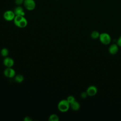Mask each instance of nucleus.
Returning a JSON list of instances; mask_svg holds the SVG:
<instances>
[{
    "label": "nucleus",
    "mask_w": 121,
    "mask_h": 121,
    "mask_svg": "<svg viewBox=\"0 0 121 121\" xmlns=\"http://www.w3.org/2000/svg\"><path fill=\"white\" fill-rule=\"evenodd\" d=\"M116 43L119 46V47H121V35H120V37L117 39Z\"/></svg>",
    "instance_id": "19"
},
{
    "label": "nucleus",
    "mask_w": 121,
    "mask_h": 121,
    "mask_svg": "<svg viewBox=\"0 0 121 121\" xmlns=\"http://www.w3.org/2000/svg\"><path fill=\"white\" fill-rule=\"evenodd\" d=\"M70 108V104L67 99H63L60 100L58 104V110L62 112H67Z\"/></svg>",
    "instance_id": "2"
},
{
    "label": "nucleus",
    "mask_w": 121,
    "mask_h": 121,
    "mask_svg": "<svg viewBox=\"0 0 121 121\" xmlns=\"http://www.w3.org/2000/svg\"><path fill=\"white\" fill-rule=\"evenodd\" d=\"M4 76L8 78H13L16 76L15 70L12 67L6 68L4 70Z\"/></svg>",
    "instance_id": "6"
},
{
    "label": "nucleus",
    "mask_w": 121,
    "mask_h": 121,
    "mask_svg": "<svg viewBox=\"0 0 121 121\" xmlns=\"http://www.w3.org/2000/svg\"><path fill=\"white\" fill-rule=\"evenodd\" d=\"M100 34V33H99V32L98 31H97L96 30H94L91 33L90 36L92 39L95 40V39L99 38Z\"/></svg>",
    "instance_id": "13"
},
{
    "label": "nucleus",
    "mask_w": 121,
    "mask_h": 121,
    "mask_svg": "<svg viewBox=\"0 0 121 121\" xmlns=\"http://www.w3.org/2000/svg\"><path fill=\"white\" fill-rule=\"evenodd\" d=\"M23 5L25 8L29 11L34 10L36 7V3L34 0H24Z\"/></svg>",
    "instance_id": "4"
},
{
    "label": "nucleus",
    "mask_w": 121,
    "mask_h": 121,
    "mask_svg": "<svg viewBox=\"0 0 121 121\" xmlns=\"http://www.w3.org/2000/svg\"><path fill=\"white\" fill-rule=\"evenodd\" d=\"M13 11L16 16H25V12L23 8L20 6H18L17 7H16Z\"/></svg>",
    "instance_id": "10"
},
{
    "label": "nucleus",
    "mask_w": 121,
    "mask_h": 121,
    "mask_svg": "<svg viewBox=\"0 0 121 121\" xmlns=\"http://www.w3.org/2000/svg\"><path fill=\"white\" fill-rule=\"evenodd\" d=\"M88 95L86 93V92H82L81 94H80V97L82 98V99H86V97L88 96Z\"/></svg>",
    "instance_id": "17"
},
{
    "label": "nucleus",
    "mask_w": 121,
    "mask_h": 121,
    "mask_svg": "<svg viewBox=\"0 0 121 121\" xmlns=\"http://www.w3.org/2000/svg\"><path fill=\"white\" fill-rule=\"evenodd\" d=\"M13 21L15 26L19 28H23L27 25V21L23 16H16Z\"/></svg>",
    "instance_id": "1"
},
{
    "label": "nucleus",
    "mask_w": 121,
    "mask_h": 121,
    "mask_svg": "<svg viewBox=\"0 0 121 121\" xmlns=\"http://www.w3.org/2000/svg\"><path fill=\"white\" fill-rule=\"evenodd\" d=\"M86 92L89 96H94L97 93V88L95 86H90L87 88Z\"/></svg>",
    "instance_id": "7"
},
{
    "label": "nucleus",
    "mask_w": 121,
    "mask_h": 121,
    "mask_svg": "<svg viewBox=\"0 0 121 121\" xmlns=\"http://www.w3.org/2000/svg\"><path fill=\"white\" fill-rule=\"evenodd\" d=\"M9 54V51L6 48H3L0 50V54L4 58L7 57Z\"/></svg>",
    "instance_id": "14"
},
{
    "label": "nucleus",
    "mask_w": 121,
    "mask_h": 121,
    "mask_svg": "<svg viewBox=\"0 0 121 121\" xmlns=\"http://www.w3.org/2000/svg\"><path fill=\"white\" fill-rule=\"evenodd\" d=\"M14 80L17 83H21L24 81V77L21 74L16 75V76L14 77Z\"/></svg>",
    "instance_id": "12"
},
{
    "label": "nucleus",
    "mask_w": 121,
    "mask_h": 121,
    "mask_svg": "<svg viewBox=\"0 0 121 121\" xmlns=\"http://www.w3.org/2000/svg\"><path fill=\"white\" fill-rule=\"evenodd\" d=\"M119 51V46L117 43H113L110 45L108 48L109 53L111 55L116 54Z\"/></svg>",
    "instance_id": "9"
},
{
    "label": "nucleus",
    "mask_w": 121,
    "mask_h": 121,
    "mask_svg": "<svg viewBox=\"0 0 121 121\" xmlns=\"http://www.w3.org/2000/svg\"></svg>",
    "instance_id": "21"
},
{
    "label": "nucleus",
    "mask_w": 121,
    "mask_h": 121,
    "mask_svg": "<svg viewBox=\"0 0 121 121\" xmlns=\"http://www.w3.org/2000/svg\"><path fill=\"white\" fill-rule=\"evenodd\" d=\"M48 120L49 121H59V117L56 114H52L50 115Z\"/></svg>",
    "instance_id": "15"
},
{
    "label": "nucleus",
    "mask_w": 121,
    "mask_h": 121,
    "mask_svg": "<svg viewBox=\"0 0 121 121\" xmlns=\"http://www.w3.org/2000/svg\"><path fill=\"white\" fill-rule=\"evenodd\" d=\"M4 19L7 21H11L14 20L16 15L14 11L9 10L6 11L3 14Z\"/></svg>",
    "instance_id": "5"
},
{
    "label": "nucleus",
    "mask_w": 121,
    "mask_h": 121,
    "mask_svg": "<svg viewBox=\"0 0 121 121\" xmlns=\"http://www.w3.org/2000/svg\"><path fill=\"white\" fill-rule=\"evenodd\" d=\"M24 120L25 121H32V119L31 118V117L29 116H26L24 118Z\"/></svg>",
    "instance_id": "20"
},
{
    "label": "nucleus",
    "mask_w": 121,
    "mask_h": 121,
    "mask_svg": "<svg viewBox=\"0 0 121 121\" xmlns=\"http://www.w3.org/2000/svg\"><path fill=\"white\" fill-rule=\"evenodd\" d=\"M67 100L68 101V102L70 104L74 102L75 101H76L75 98L74 96L73 95H69L68 96V97L67 98Z\"/></svg>",
    "instance_id": "16"
},
{
    "label": "nucleus",
    "mask_w": 121,
    "mask_h": 121,
    "mask_svg": "<svg viewBox=\"0 0 121 121\" xmlns=\"http://www.w3.org/2000/svg\"><path fill=\"white\" fill-rule=\"evenodd\" d=\"M3 64L6 68L12 67L14 65V60L9 57H6L3 60Z\"/></svg>",
    "instance_id": "8"
},
{
    "label": "nucleus",
    "mask_w": 121,
    "mask_h": 121,
    "mask_svg": "<svg viewBox=\"0 0 121 121\" xmlns=\"http://www.w3.org/2000/svg\"><path fill=\"white\" fill-rule=\"evenodd\" d=\"M70 108H71V109L74 111H77L80 109V104L78 101L76 100L70 104Z\"/></svg>",
    "instance_id": "11"
},
{
    "label": "nucleus",
    "mask_w": 121,
    "mask_h": 121,
    "mask_svg": "<svg viewBox=\"0 0 121 121\" xmlns=\"http://www.w3.org/2000/svg\"><path fill=\"white\" fill-rule=\"evenodd\" d=\"M99 39L101 43L104 45L109 44L112 41L110 35L108 33L105 32L102 33L100 34Z\"/></svg>",
    "instance_id": "3"
},
{
    "label": "nucleus",
    "mask_w": 121,
    "mask_h": 121,
    "mask_svg": "<svg viewBox=\"0 0 121 121\" xmlns=\"http://www.w3.org/2000/svg\"><path fill=\"white\" fill-rule=\"evenodd\" d=\"M24 0H15V3L17 5H20L22 4H23Z\"/></svg>",
    "instance_id": "18"
}]
</instances>
